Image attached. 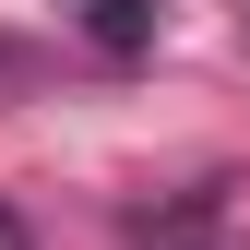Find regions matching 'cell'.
Instances as JSON below:
<instances>
[{
	"label": "cell",
	"mask_w": 250,
	"mask_h": 250,
	"mask_svg": "<svg viewBox=\"0 0 250 250\" xmlns=\"http://www.w3.org/2000/svg\"><path fill=\"white\" fill-rule=\"evenodd\" d=\"M0 72H12V48H0Z\"/></svg>",
	"instance_id": "cell-1"
}]
</instances>
